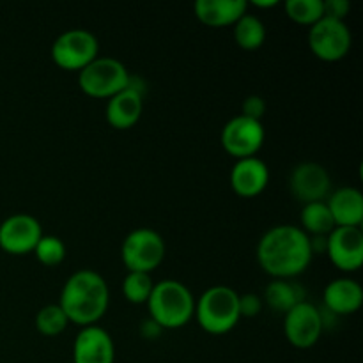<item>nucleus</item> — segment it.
I'll use <instances>...</instances> for the list:
<instances>
[{
	"mask_svg": "<svg viewBox=\"0 0 363 363\" xmlns=\"http://www.w3.org/2000/svg\"><path fill=\"white\" fill-rule=\"evenodd\" d=\"M301 229L305 233H311L314 236H328L333 229H335V222L332 218L328 206L325 201L311 202L305 204L301 209Z\"/></svg>",
	"mask_w": 363,
	"mask_h": 363,
	"instance_id": "obj_21",
	"label": "nucleus"
},
{
	"mask_svg": "<svg viewBox=\"0 0 363 363\" xmlns=\"http://www.w3.org/2000/svg\"><path fill=\"white\" fill-rule=\"evenodd\" d=\"M41 236V223L28 213H14L0 223V248L7 254L23 255L34 252Z\"/></svg>",
	"mask_w": 363,
	"mask_h": 363,
	"instance_id": "obj_10",
	"label": "nucleus"
},
{
	"mask_svg": "<svg viewBox=\"0 0 363 363\" xmlns=\"http://www.w3.org/2000/svg\"><path fill=\"white\" fill-rule=\"evenodd\" d=\"M264 301L268 303L269 308L275 312H289L294 305L301 303L303 300V293H301L300 286L291 284L287 280L275 279L273 282L268 284L264 291Z\"/></svg>",
	"mask_w": 363,
	"mask_h": 363,
	"instance_id": "obj_20",
	"label": "nucleus"
},
{
	"mask_svg": "<svg viewBox=\"0 0 363 363\" xmlns=\"http://www.w3.org/2000/svg\"><path fill=\"white\" fill-rule=\"evenodd\" d=\"M269 183V169L257 156L236 160L230 170V186L241 197H255Z\"/></svg>",
	"mask_w": 363,
	"mask_h": 363,
	"instance_id": "obj_15",
	"label": "nucleus"
},
{
	"mask_svg": "<svg viewBox=\"0 0 363 363\" xmlns=\"http://www.w3.org/2000/svg\"><path fill=\"white\" fill-rule=\"evenodd\" d=\"M330 184L328 170L315 162L300 163L291 172V191L303 204L325 201L330 194Z\"/></svg>",
	"mask_w": 363,
	"mask_h": 363,
	"instance_id": "obj_13",
	"label": "nucleus"
},
{
	"mask_svg": "<svg viewBox=\"0 0 363 363\" xmlns=\"http://www.w3.org/2000/svg\"><path fill=\"white\" fill-rule=\"evenodd\" d=\"M264 126L261 121L236 116L222 128V145L236 160L255 156L264 144Z\"/></svg>",
	"mask_w": 363,
	"mask_h": 363,
	"instance_id": "obj_9",
	"label": "nucleus"
},
{
	"mask_svg": "<svg viewBox=\"0 0 363 363\" xmlns=\"http://www.w3.org/2000/svg\"><path fill=\"white\" fill-rule=\"evenodd\" d=\"M152 287H155V282H152L151 273L128 272L123 280V293L131 303H147Z\"/></svg>",
	"mask_w": 363,
	"mask_h": 363,
	"instance_id": "obj_23",
	"label": "nucleus"
},
{
	"mask_svg": "<svg viewBox=\"0 0 363 363\" xmlns=\"http://www.w3.org/2000/svg\"><path fill=\"white\" fill-rule=\"evenodd\" d=\"M108 303V284L94 269H80L73 273L60 291V308L69 323L74 325H96L105 315Z\"/></svg>",
	"mask_w": 363,
	"mask_h": 363,
	"instance_id": "obj_2",
	"label": "nucleus"
},
{
	"mask_svg": "<svg viewBox=\"0 0 363 363\" xmlns=\"http://www.w3.org/2000/svg\"><path fill=\"white\" fill-rule=\"evenodd\" d=\"M312 257L311 236L301 227L289 223L268 229L257 245V261L261 268L280 280L303 273Z\"/></svg>",
	"mask_w": 363,
	"mask_h": 363,
	"instance_id": "obj_1",
	"label": "nucleus"
},
{
	"mask_svg": "<svg viewBox=\"0 0 363 363\" xmlns=\"http://www.w3.org/2000/svg\"><path fill=\"white\" fill-rule=\"evenodd\" d=\"M69 325V319L66 318L64 311L60 308V305H46L35 315V328L39 333L48 337H55L59 333H62L66 330V326Z\"/></svg>",
	"mask_w": 363,
	"mask_h": 363,
	"instance_id": "obj_25",
	"label": "nucleus"
},
{
	"mask_svg": "<svg viewBox=\"0 0 363 363\" xmlns=\"http://www.w3.org/2000/svg\"><path fill=\"white\" fill-rule=\"evenodd\" d=\"M363 303V289L353 279H335L326 286L325 305L332 314H354Z\"/></svg>",
	"mask_w": 363,
	"mask_h": 363,
	"instance_id": "obj_18",
	"label": "nucleus"
},
{
	"mask_svg": "<svg viewBox=\"0 0 363 363\" xmlns=\"http://www.w3.org/2000/svg\"><path fill=\"white\" fill-rule=\"evenodd\" d=\"M262 300L259 294H240V315L241 318H255L261 312Z\"/></svg>",
	"mask_w": 363,
	"mask_h": 363,
	"instance_id": "obj_27",
	"label": "nucleus"
},
{
	"mask_svg": "<svg viewBox=\"0 0 363 363\" xmlns=\"http://www.w3.org/2000/svg\"><path fill=\"white\" fill-rule=\"evenodd\" d=\"M248 9L245 0H197L194 6L199 20L208 27L234 25Z\"/></svg>",
	"mask_w": 363,
	"mask_h": 363,
	"instance_id": "obj_19",
	"label": "nucleus"
},
{
	"mask_svg": "<svg viewBox=\"0 0 363 363\" xmlns=\"http://www.w3.org/2000/svg\"><path fill=\"white\" fill-rule=\"evenodd\" d=\"M144 110V92L128 85L106 103V121L116 130H128L133 126Z\"/></svg>",
	"mask_w": 363,
	"mask_h": 363,
	"instance_id": "obj_16",
	"label": "nucleus"
},
{
	"mask_svg": "<svg viewBox=\"0 0 363 363\" xmlns=\"http://www.w3.org/2000/svg\"><path fill=\"white\" fill-rule=\"evenodd\" d=\"M147 307L151 319L160 328L176 330L194 318L195 298L183 282L167 279L155 284Z\"/></svg>",
	"mask_w": 363,
	"mask_h": 363,
	"instance_id": "obj_3",
	"label": "nucleus"
},
{
	"mask_svg": "<svg viewBox=\"0 0 363 363\" xmlns=\"http://www.w3.org/2000/svg\"><path fill=\"white\" fill-rule=\"evenodd\" d=\"M266 112V101L257 94L248 96L247 99L243 101V113L241 116H247L250 119L261 121V117L264 116Z\"/></svg>",
	"mask_w": 363,
	"mask_h": 363,
	"instance_id": "obj_28",
	"label": "nucleus"
},
{
	"mask_svg": "<svg viewBox=\"0 0 363 363\" xmlns=\"http://www.w3.org/2000/svg\"><path fill=\"white\" fill-rule=\"evenodd\" d=\"M277 0H264V2H262V0H254V2H252V6H257V7H273V6H277Z\"/></svg>",
	"mask_w": 363,
	"mask_h": 363,
	"instance_id": "obj_31",
	"label": "nucleus"
},
{
	"mask_svg": "<svg viewBox=\"0 0 363 363\" xmlns=\"http://www.w3.org/2000/svg\"><path fill=\"white\" fill-rule=\"evenodd\" d=\"M353 35L346 21L323 16L308 30V46L318 59L337 62L351 50Z\"/></svg>",
	"mask_w": 363,
	"mask_h": 363,
	"instance_id": "obj_8",
	"label": "nucleus"
},
{
	"mask_svg": "<svg viewBox=\"0 0 363 363\" xmlns=\"http://www.w3.org/2000/svg\"><path fill=\"white\" fill-rule=\"evenodd\" d=\"M195 318L211 335L230 332L241 319L240 294L229 286H211L195 301Z\"/></svg>",
	"mask_w": 363,
	"mask_h": 363,
	"instance_id": "obj_4",
	"label": "nucleus"
},
{
	"mask_svg": "<svg viewBox=\"0 0 363 363\" xmlns=\"http://www.w3.org/2000/svg\"><path fill=\"white\" fill-rule=\"evenodd\" d=\"M98 38L87 28H69L52 45V59L67 71H82L98 57Z\"/></svg>",
	"mask_w": 363,
	"mask_h": 363,
	"instance_id": "obj_7",
	"label": "nucleus"
},
{
	"mask_svg": "<svg viewBox=\"0 0 363 363\" xmlns=\"http://www.w3.org/2000/svg\"><path fill=\"white\" fill-rule=\"evenodd\" d=\"M323 9H325V16L344 21V18L350 13L351 4L347 0H323Z\"/></svg>",
	"mask_w": 363,
	"mask_h": 363,
	"instance_id": "obj_29",
	"label": "nucleus"
},
{
	"mask_svg": "<svg viewBox=\"0 0 363 363\" xmlns=\"http://www.w3.org/2000/svg\"><path fill=\"white\" fill-rule=\"evenodd\" d=\"M234 38L236 43L245 50H255L262 46L266 39V27L261 18L245 13L234 23Z\"/></svg>",
	"mask_w": 363,
	"mask_h": 363,
	"instance_id": "obj_22",
	"label": "nucleus"
},
{
	"mask_svg": "<svg viewBox=\"0 0 363 363\" xmlns=\"http://www.w3.org/2000/svg\"><path fill=\"white\" fill-rule=\"evenodd\" d=\"M284 7L291 20L311 27L325 16L323 0H287Z\"/></svg>",
	"mask_w": 363,
	"mask_h": 363,
	"instance_id": "obj_24",
	"label": "nucleus"
},
{
	"mask_svg": "<svg viewBox=\"0 0 363 363\" xmlns=\"http://www.w3.org/2000/svg\"><path fill=\"white\" fill-rule=\"evenodd\" d=\"M326 254L342 272H357L363 262V233L360 227H335L326 236Z\"/></svg>",
	"mask_w": 363,
	"mask_h": 363,
	"instance_id": "obj_12",
	"label": "nucleus"
},
{
	"mask_svg": "<svg viewBox=\"0 0 363 363\" xmlns=\"http://www.w3.org/2000/svg\"><path fill=\"white\" fill-rule=\"evenodd\" d=\"M335 227H360L363 220V195L353 186L337 188L326 201Z\"/></svg>",
	"mask_w": 363,
	"mask_h": 363,
	"instance_id": "obj_17",
	"label": "nucleus"
},
{
	"mask_svg": "<svg viewBox=\"0 0 363 363\" xmlns=\"http://www.w3.org/2000/svg\"><path fill=\"white\" fill-rule=\"evenodd\" d=\"M323 326H325L323 314L315 305L308 301L294 305L289 312H286L284 319V332L287 340L300 350H307L318 342L323 333Z\"/></svg>",
	"mask_w": 363,
	"mask_h": 363,
	"instance_id": "obj_11",
	"label": "nucleus"
},
{
	"mask_svg": "<svg viewBox=\"0 0 363 363\" xmlns=\"http://www.w3.org/2000/svg\"><path fill=\"white\" fill-rule=\"evenodd\" d=\"M140 332H142V335L145 337V339H155V337L160 335L162 328H160V326L156 325V323L152 321V319H147V321L142 323Z\"/></svg>",
	"mask_w": 363,
	"mask_h": 363,
	"instance_id": "obj_30",
	"label": "nucleus"
},
{
	"mask_svg": "<svg viewBox=\"0 0 363 363\" xmlns=\"http://www.w3.org/2000/svg\"><path fill=\"white\" fill-rule=\"evenodd\" d=\"M116 346L101 326H82L73 342V363H113Z\"/></svg>",
	"mask_w": 363,
	"mask_h": 363,
	"instance_id": "obj_14",
	"label": "nucleus"
},
{
	"mask_svg": "<svg viewBox=\"0 0 363 363\" xmlns=\"http://www.w3.org/2000/svg\"><path fill=\"white\" fill-rule=\"evenodd\" d=\"M34 254L38 257V261L43 262L45 266H57L66 257V245H64V241L60 238L45 236L43 234L41 240L35 245Z\"/></svg>",
	"mask_w": 363,
	"mask_h": 363,
	"instance_id": "obj_26",
	"label": "nucleus"
},
{
	"mask_svg": "<svg viewBox=\"0 0 363 363\" xmlns=\"http://www.w3.org/2000/svg\"><path fill=\"white\" fill-rule=\"evenodd\" d=\"M126 66L113 57H96L91 64L78 71V85L92 98H112L130 84Z\"/></svg>",
	"mask_w": 363,
	"mask_h": 363,
	"instance_id": "obj_5",
	"label": "nucleus"
},
{
	"mask_svg": "<svg viewBox=\"0 0 363 363\" xmlns=\"http://www.w3.org/2000/svg\"><path fill=\"white\" fill-rule=\"evenodd\" d=\"M165 241L149 227H138L131 230L123 241L121 247V257H123L124 266L128 272H140L151 273L152 269L158 268L165 259Z\"/></svg>",
	"mask_w": 363,
	"mask_h": 363,
	"instance_id": "obj_6",
	"label": "nucleus"
}]
</instances>
